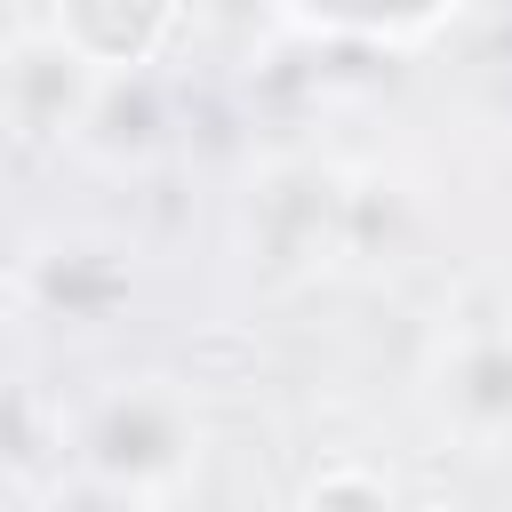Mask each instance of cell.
Segmentation results:
<instances>
[{
	"instance_id": "obj_1",
	"label": "cell",
	"mask_w": 512,
	"mask_h": 512,
	"mask_svg": "<svg viewBox=\"0 0 512 512\" xmlns=\"http://www.w3.org/2000/svg\"><path fill=\"white\" fill-rule=\"evenodd\" d=\"M200 400L176 376H112L104 392L80 400L72 416V472H96L112 488L160 496L200 464Z\"/></svg>"
},
{
	"instance_id": "obj_2",
	"label": "cell",
	"mask_w": 512,
	"mask_h": 512,
	"mask_svg": "<svg viewBox=\"0 0 512 512\" xmlns=\"http://www.w3.org/2000/svg\"><path fill=\"white\" fill-rule=\"evenodd\" d=\"M424 400H432L440 432H456L464 448H480V456L512 448V328H496V320L448 328L432 352Z\"/></svg>"
},
{
	"instance_id": "obj_3",
	"label": "cell",
	"mask_w": 512,
	"mask_h": 512,
	"mask_svg": "<svg viewBox=\"0 0 512 512\" xmlns=\"http://www.w3.org/2000/svg\"><path fill=\"white\" fill-rule=\"evenodd\" d=\"M96 96H104V72H88L56 40V24H40L32 40H16L8 64H0V104H8L16 136H88Z\"/></svg>"
},
{
	"instance_id": "obj_4",
	"label": "cell",
	"mask_w": 512,
	"mask_h": 512,
	"mask_svg": "<svg viewBox=\"0 0 512 512\" xmlns=\"http://www.w3.org/2000/svg\"><path fill=\"white\" fill-rule=\"evenodd\" d=\"M304 512H400V496H392L368 464H336V472H320V480H312Z\"/></svg>"
},
{
	"instance_id": "obj_5",
	"label": "cell",
	"mask_w": 512,
	"mask_h": 512,
	"mask_svg": "<svg viewBox=\"0 0 512 512\" xmlns=\"http://www.w3.org/2000/svg\"><path fill=\"white\" fill-rule=\"evenodd\" d=\"M40 512H152V496L112 488V480H96V472H64V480H48Z\"/></svg>"
},
{
	"instance_id": "obj_6",
	"label": "cell",
	"mask_w": 512,
	"mask_h": 512,
	"mask_svg": "<svg viewBox=\"0 0 512 512\" xmlns=\"http://www.w3.org/2000/svg\"><path fill=\"white\" fill-rule=\"evenodd\" d=\"M400 512H456V504H400Z\"/></svg>"
}]
</instances>
